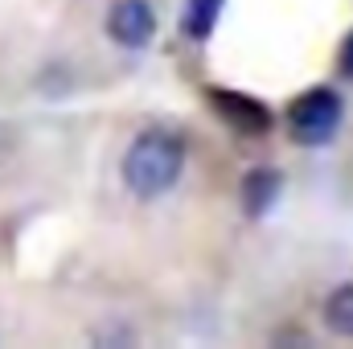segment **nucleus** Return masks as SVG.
I'll return each instance as SVG.
<instances>
[{
	"label": "nucleus",
	"mask_w": 353,
	"mask_h": 349,
	"mask_svg": "<svg viewBox=\"0 0 353 349\" xmlns=\"http://www.w3.org/2000/svg\"><path fill=\"white\" fill-rule=\"evenodd\" d=\"M181 169H185V140L169 128L140 132L123 152V185H128V193H136L144 201L165 197L181 181Z\"/></svg>",
	"instance_id": "1"
},
{
	"label": "nucleus",
	"mask_w": 353,
	"mask_h": 349,
	"mask_svg": "<svg viewBox=\"0 0 353 349\" xmlns=\"http://www.w3.org/2000/svg\"><path fill=\"white\" fill-rule=\"evenodd\" d=\"M341 115H345V103H341V94H337V90H329V87L304 90V94H300V99H292V107H288L292 140H296V144L316 148V144H325V140H333V136H337Z\"/></svg>",
	"instance_id": "2"
},
{
	"label": "nucleus",
	"mask_w": 353,
	"mask_h": 349,
	"mask_svg": "<svg viewBox=\"0 0 353 349\" xmlns=\"http://www.w3.org/2000/svg\"><path fill=\"white\" fill-rule=\"evenodd\" d=\"M107 33L111 41L128 46V50H140L152 41L157 33V12L148 0H115L111 12H107Z\"/></svg>",
	"instance_id": "3"
},
{
	"label": "nucleus",
	"mask_w": 353,
	"mask_h": 349,
	"mask_svg": "<svg viewBox=\"0 0 353 349\" xmlns=\"http://www.w3.org/2000/svg\"><path fill=\"white\" fill-rule=\"evenodd\" d=\"M210 103L243 136H263L267 128H271V111H267V103H259V99H247L239 90H210Z\"/></svg>",
	"instance_id": "4"
},
{
	"label": "nucleus",
	"mask_w": 353,
	"mask_h": 349,
	"mask_svg": "<svg viewBox=\"0 0 353 349\" xmlns=\"http://www.w3.org/2000/svg\"><path fill=\"white\" fill-rule=\"evenodd\" d=\"M279 189H283V173L279 169H251V173L243 177V214L247 218H263L267 210H271V201L279 197Z\"/></svg>",
	"instance_id": "5"
},
{
	"label": "nucleus",
	"mask_w": 353,
	"mask_h": 349,
	"mask_svg": "<svg viewBox=\"0 0 353 349\" xmlns=\"http://www.w3.org/2000/svg\"><path fill=\"white\" fill-rule=\"evenodd\" d=\"M325 325L337 337H353V283H341L325 300Z\"/></svg>",
	"instance_id": "6"
},
{
	"label": "nucleus",
	"mask_w": 353,
	"mask_h": 349,
	"mask_svg": "<svg viewBox=\"0 0 353 349\" xmlns=\"http://www.w3.org/2000/svg\"><path fill=\"white\" fill-rule=\"evenodd\" d=\"M218 8H222V0H189V8H185V33L189 37H205L214 29V21H218Z\"/></svg>",
	"instance_id": "7"
},
{
	"label": "nucleus",
	"mask_w": 353,
	"mask_h": 349,
	"mask_svg": "<svg viewBox=\"0 0 353 349\" xmlns=\"http://www.w3.org/2000/svg\"><path fill=\"white\" fill-rule=\"evenodd\" d=\"M337 66H341V74L353 79V33L345 37V46H341V58H337Z\"/></svg>",
	"instance_id": "8"
}]
</instances>
